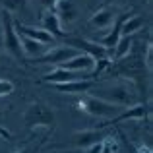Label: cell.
<instances>
[{
	"mask_svg": "<svg viewBox=\"0 0 153 153\" xmlns=\"http://www.w3.org/2000/svg\"><path fill=\"white\" fill-rule=\"evenodd\" d=\"M95 66V60L91 58L89 54H85V52H78L76 56H72V58H68L66 62L60 64V68H64V70H70V72H76V74H85V72H91Z\"/></svg>",
	"mask_w": 153,
	"mask_h": 153,
	"instance_id": "52a82bcc",
	"label": "cell"
},
{
	"mask_svg": "<svg viewBox=\"0 0 153 153\" xmlns=\"http://www.w3.org/2000/svg\"><path fill=\"white\" fill-rule=\"evenodd\" d=\"M19 45H22V52L27 56H31V58H37V56H41L43 52H45V45L39 41H33V39L29 37H23V35H19Z\"/></svg>",
	"mask_w": 153,
	"mask_h": 153,
	"instance_id": "ac0fdd59",
	"label": "cell"
},
{
	"mask_svg": "<svg viewBox=\"0 0 153 153\" xmlns=\"http://www.w3.org/2000/svg\"><path fill=\"white\" fill-rule=\"evenodd\" d=\"M79 51H76L74 47H54V49L51 51H45L41 56H37V58H33L35 64H52V66H60L62 62H66L68 58H72V56H76Z\"/></svg>",
	"mask_w": 153,
	"mask_h": 153,
	"instance_id": "8992f818",
	"label": "cell"
},
{
	"mask_svg": "<svg viewBox=\"0 0 153 153\" xmlns=\"http://www.w3.org/2000/svg\"><path fill=\"white\" fill-rule=\"evenodd\" d=\"M116 19V10L111 6H103L97 12H93L89 18V25L97 27V29H108Z\"/></svg>",
	"mask_w": 153,
	"mask_h": 153,
	"instance_id": "8fae6325",
	"label": "cell"
},
{
	"mask_svg": "<svg viewBox=\"0 0 153 153\" xmlns=\"http://www.w3.org/2000/svg\"><path fill=\"white\" fill-rule=\"evenodd\" d=\"M105 138V132L99 128V130H83V132H76L72 136V146L79 147V149H87L91 147L93 143L101 142Z\"/></svg>",
	"mask_w": 153,
	"mask_h": 153,
	"instance_id": "4fadbf2b",
	"label": "cell"
},
{
	"mask_svg": "<svg viewBox=\"0 0 153 153\" xmlns=\"http://www.w3.org/2000/svg\"><path fill=\"white\" fill-rule=\"evenodd\" d=\"M147 114H149V105L136 103V105H130L128 108H122L114 118H111V124H118L122 120H143L147 118Z\"/></svg>",
	"mask_w": 153,
	"mask_h": 153,
	"instance_id": "9c48e42d",
	"label": "cell"
},
{
	"mask_svg": "<svg viewBox=\"0 0 153 153\" xmlns=\"http://www.w3.org/2000/svg\"><path fill=\"white\" fill-rule=\"evenodd\" d=\"M14 82H10V79H0V99L6 97V95L14 93Z\"/></svg>",
	"mask_w": 153,
	"mask_h": 153,
	"instance_id": "ffe728a7",
	"label": "cell"
},
{
	"mask_svg": "<svg viewBox=\"0 0 153 153\" xmlns=\"http://www.w3.org/2000/svg\"><path fill=\"white\" fill-rule=\"evenodd\" d=\"M108 2H114V4H122V2H126V0H108Z\"/></svg>",
	"mask_w": 153,
	"mask_h": 153,
	"instance_id": "484cf974",
	"label": "cell"
},
{
	"mask_svg": "<svg viewBox=\"0 0 153 153\" xmlns=\"http://www.w3.org/2000/svg\"><path fill=\"white\" fill-rule=\"evenodd\" d=\"M126 16V14H124ZM124 16H116V19H114V23H112V29L108 31L107 35H105V37H101L99 39V45H103L105 49H107L108 52H111L112 49H114V45H116V41H118L120 37H122V33H120V25H122V19H124Z\"/></svg>",
	"mask_w": 153,
	"mask_h": 153,
	"instance_id": "5bb4252c",
	"label": "cell"
},
{
	"mask_svg": "<svg viewBox=\"0 0 153 153\" xmlns=\"http://www.w3.org/2000/svg\"><path fill=\"white\" fill-rule=\"evenodd\" d=\"M23 120L29 128L37 130V128H52L56 122L54 111L45 103H31L23 112Z\"/></svg>",
	"mask_w": 153,
	"mask_h": 153,
	"instance_id": "3957f363",
	"label": "cell"
},
{
	"mask_svg": "<svg viewBox=\"0 0 153 153\" xmlns=\"http://www.w3.org/2000/svg\"><path fill=\"white\" fill-rule=\"evenodd\" d=\"M43 29L49 31L54 39H64L66 37V33L62 31V23L58 22V18H56V14L52 10H49L45 16H43Z\"/></svg>",
	"mask_w": 153,
	"mask_h": 153,
	"instance_id": "2e32d148",
	"label": "cell"
},
{
	"mask_svg": "<svg viewBox=\"0 0 153 153\" xmlns=\"http://www.w3.org/2000/svg\"><path fill=\"white\" fill-rule=\"evenodd\" d=\"M23 4V0H6V6H10V8H19Z\"/></svg>",
	"mask_w": 153,
	"mask_h": 153,
	"instance_id": "7402d4cb",
	"label": "cell"
},
{
	"mask_svg": "<svg viewBox=\"0 0 153 153\" xmlns=\"http://www.w3.org/2000/svg\"><path fill=\"white\" fill-rule=\"evenodd\" d=\"M142 27H143V19L138 14H126L122 19V25H120V33L122 35H134Z\"/></svg>",
	"mask_w": 153,
	"mask_h": 153,
	"instance_id": "d6986e66",
	"label": "cell"
},
{
	"mask_svg": "<svg viewBox=\"0 0 153 153\" xmlns=\"http://www.w3.org/2000/svg\"><path fill=\"white\" fill-rule=\"evenodd\" d=\"M0 43H2V37H0Z\"/></svg>",
	"mask_w": 153,
	"mask_h": 153,
	"instance_id": "4316f807",
	"label": "cell"
},
{
	"mask_svg": "<svg viewBox=\"0 0 153 153\" xmlns=\"http://www.w3.org/2000/svg\"><path fill=\"white\" fill-rule=\"evenodd\" d=\"M66 45L68 47H74V49L79 51V52L89 54L93 60L107 58V56L111 54V52L105 49L103 45H99L97 41H89V39H82V37H70V39H66Z\"/></svg>",
	"mask_w": 153,
	"mask_h": 153,
	"instance_id": "5b68a950",
	"label": "cell"
},
{
	"mask_svg": "<svg viewBox=\"0 0 153 153\" xmlns=\"http://www.w3.org/2000/svg\"><path fill=\"white\" fill-rule=\"evenodd\" d=\"M56 91L60 93H68V95H83V93H89L93 89V82L91 79H72V82H64V83H52Z\"/></svg>",
	"mask_w": 153,
	"mask_h": 153,
	"instance_id": "30bf717a",
	"label": "cell"
},
{
	"mask_svg": "<svg viewBox=\"0 0 153 153\" xmlns=\"http://www.w3.org/2000/svg\"><path fill=\"white\" fill-rule=\"evenodd\" d=\"M79 74H76V72H70V70H64V68H54L52 72H49V74H45L41 78L43 83H64V82H72V79H78Z\"/></svg>",
	"mask_w": 153,
	"mask_h": 153,
	"instance_id": "9a60e30c",
	"label": "cell"
},
{
	"mask_svg": "<svg viewBox=\"0 0 153 153\" xmlns=\"http://www.w3.org/2000/svg\"><path fill=\"white\" fill-rule=\"evenodd\" d=\"M41 4L45 8H49V10H52V8H54V4H56V0H41Z\"/></svg>",
	"mask_w": 153,
	"mask_h": 153,
	"instance_id": "603a6c76",
	"label": "cell"
},
{
	"mask_svg": "<svg viewBox=\"0 0 153 153\" xmlns=\"http://www.w3.org/2000/svg\"><path fill=\"white\" fill-rule=\"evenodd\" d=\"M14 27L16 31H18V35H23V37H29L33 39V41H39L43 43V45H49V43L54 41V37L49 33V31H45L43 27H33V25H25V23L22 22H14Z\"/></svg>",
	"mask_w": 153,
	"mask_h": 153,
	"instance_id": "ba28073f",
	"label": "cell"
},
{
	"mask_svg": "<svg viewBox=\"0 0 153 153\" xmlns=\"http://www.w3.org/2000/svg\"><path fill=\"white\" fill-rule=\"evenodd\" d=\"M95 93H97V97H101V99H105V101H108L112 105H118V107H122V108L138 103V93H136V89L130 83H124V82L103 83L99 89L95 87Z\"/></svg>",
	"mask_w": 153,
	"mask_h": 153,
	"instance_id": "6da1fadb",
	"label": "cell"
},
{
	"mask_svg": "<svg viewBox=\"0 0 153 153\" xmlns=\"http://www.w3.org/2000/svg\"><path fill=\"white\" fill-rule=\"evenodd\" d=\"M132 47H134V41H132V35H122V37L116 41L114 49H112V58H114V62H120L122 58H126L128 54H130Z\"/></svg>",
	"mask_w": 153,
	"mask_h": 153,
	"instance_id": "e0dca14e",
	"label": "cell"
},
{
	"mask_svg": "<svg viewBox=\"0 0 153 153\" xmlns=\"http://www.w3.org/2000/svg\"><path fill=\"white\" fill-rule=\"evenodd\" d=\"M78 107H79V111L87 112L89 116L105 118V120L114 118V116L122 111V107H118V105H112V103L105 101V99H101V97H97V95H85V93L82 95Z\"/></svg>",
	"mask_w": 153,
	"mask_h": 153,
	"instance_id": "7a4b0ae2",
	"label": "cell"
},
{
	"mask_svg": "<svg viewBox=\"0 0 153 153\" xmlns=\"http://www.w3.org/2000/svg\"><path fill=\"white\" fill-rule=\"evenodd\" d=\"M52 12L56 14L58 22L66 23V25H70L72 22L78 19V8H76V4L72 2V0H56Z\"/></svg>",
	"mask_w": 153,
	"mask_h": 153,
	"instance_id": "7c38bea8",
	"label": "cell"
},
{
	"mask_svg": "<svg viewBox=\"0 0 153 153\" xmlns=\"http://www.w3.org/2000/svg\"><path fill=\"white\" fill-rule=\"evenodd\" d=\"M2 25H4V35H2V43H4V49H6L10 54L14 56H22V45H19V35L14 27V19L8 12H4V18H2Z\"/></svg>",
	"mask_w": 153,
	"mask_h": 153,
	"instance_id": "277c9868",
	"label": "cell"
},
{
	"mask_svg": "<svg viewBox=\"0 0 153 153\" xmlns=\"http://www.w3.org/2000/svg\"><path fill=\"white\" fill-rule=\"evenodd\" d=\"M0 136H4V138H10V132H8L6 128H0Z\"/></svg>",
	"mask_w": 153,
	"mask_h": 153,
	"instance_id": "cb8c5ba5",
	"label": "cell"
},
{
	"mask_svg": "<svg viewBox=\"0 0 153 153\" xmlns=\"http://www.w3.org/2000/svg\"><path fill=\"white\" fill-rule=\"evenodd\" d=\"M146 68L147 70H153V47H151V43L147 45V49H146Z\"/></svg>",
	"mask_w": 153,
	"mask_h": 153,
	"instance_id": "44dd1931",
	"label": "cell"
},
{
	"mask_svg": "<svg viewBox=\"0 0 153 153\" xmlns=\"http://www.w3.org/2000/svg\"><path fill=\"white\" fill-rule=\"evenodd\" d=\"M138 153H151V149H149V147H140Z\"/></svg>",
	"mask_w": 153,
	"mask_h": 153,
	"instance_id": "d4e9b609",
	"label": "cell"
}]
</instances>
